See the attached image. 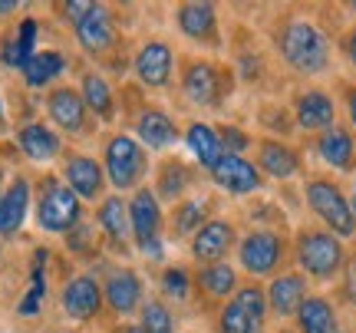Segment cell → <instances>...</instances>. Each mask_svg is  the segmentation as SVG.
Returning <instances> with one entry per match:
<instances>
[{"label":"cell","instance_id":"6da1fadb","mask_svg":"<svg viewBox=\"0 0 356 333\" xmlns=\"http://www.w3.org/2000/svg\"><path fill=\"white\" fill-rule=\"evenodd\" d=\"M277 43L284 60L304 76H317L330 63V40L310 20H287L280 26Z\"/></svg>","mask_w":356,"mask_h":333},{"label":"cell","instance_id":"7a4b0ae2","mask_svg":"<svg viewBox=\"0 0 356 333\" xmlns=\"http://www.w3.org/2000/svg\"><path fill=\"white\" fill-rule=\"evenodd\" d=\"M37 225L47 234H70L83 221V202L66 188V181L60 175H43L37 185Z\"/></svg>","mask_w":356,"mask_h":333},{"label":"cell","instance_id":"3957f363","mask_svg":"<svg viewBox=\"0 0 356 333\" xmlns=\"http://www.w3.org/2000/svg\"><path fill=\"white\" fill-rule=\"evenodd\" d=\"M102 172H106V181L113 185L115 192L142 188V179H145V172H149V155H145V149L139 145V139L119 132L113 139H106Z\"/></svg>","mask_w":356,"mask_h":333},{"label":"cell","instance_id":"277c9868","mask_svg":"<svg viewBox=\"0 0 356 333\" xmlns=\"http://www.w3.org/2000/svg\"><path fill=\"white\" fill-rule=\"evenodd\" d=\"M66 20L73 24L76 43L92 56H102L115 47V24L113 13L106 10L102 3H89V0H70L63 3Z\"/></svg>","mask_w":356,"mask_h":333},{"label":"cell","instance_id":"5b68a950","mask_svg":"<svg viewBox=\"0 0 356 333\" xmlns=\"http://www.w3.org/2000/svg\"><path fill=\"white\" fill-rule=\"evenodd\" d=\"M129 205V234L139 247L142 257L149 261H162L165 247H162V205L152 188H136Z\"/></svg>","mask_w":356,"mask_h":333},{"label":"cell","instance_id":"8992f818","mask_svg":"<svg viewBox=\"0 0 356 333\" xmlns=\"http://www.w3.org/2000/svg\"><path fill=\"white\" fill-rule=\"evenodd\" d=\"M346 261V251L340 238L330 231H300L297 234V264L317 277V281H330L340 274Z\"/></svg>","mask_w":356,"mask_h":333},{"label":"cell","instance_id":"52a82bcc","mask_svg":"<svg viewBox=\"0 0 356 333\" xmlns=\"http://www.w3.org/2000/svg\"><path fill=\"white\" fill-rule=\"evenodd\" d=\"M307 205L314 208V215L330 228V234H337V238H353L356 234V218L350 211V198L333 181L327 179L307 181Z\"/></svg>","mask_w":356,"mask_h":333},{"label":"cell","instance_id":"ba28073f","mask_svg":"<svg viewBox=\"0 0 356 333\" xmlns=\"http://www.w3.org/2000/svg\"><path fill=\"white\" fill-rule=\"evenodd\" d=\"M267 317V297L257 284L238 287L231 300L221 307L218 333H261Z\"/></svg>","mask_w":356,"mask_h":333},{"label":"cell","instance_id":"9c48e42d","mask_svg":"<svg viewBox=\"0 0 356 333\" xmlns=\"http://www.w3.org/2000/svg\"><path fill=\"white\" fill-rule=\"evenodd\" d=\"M60 307L70 320L86 323L102 310V284L92 274H76L60 291Z\"/></svg>","mask_w":356,"mask_h":333},{"label":"cell","instance_id":"30bf717a","mask_svg":"<svg viewBox=\"0 0 356 333\" xmlns=\"http://www.w3.org/2000/svg\"><path fill=\"white\" fill-rule=\"evenodd\" d=\"M60 179L66 181V188L76 195L79 202H96L106 188V172L102 165L92 159V155L83 152H70L63 159V175Z\"/></svg>","mask_w":356,"mask_h":333},{"label":"cell","instance_id":"8fae6325","mask_svg":"<svg viewBox=\"0 0 356 333\" xmlns=\"http://www.w3.org/2000/svg\"><path fill=\"white\" fill-rule=\"evenodd\" d=\"M284 257V238L274 231H251L238 247V261L248 274H270Z\"/></svg>","mask_w":356,"mask_h":333},{"label":"cell","instance_id":"7c38bea8","mask_svg":"<svg viewBox=\"0 0 356 333\" xmlns=\"http://www.w3.org/2000/svg\"><path fill=\"white\" fill-rule=\"evenodd\" d=\"M30 205H33V185H30L26 175H17L0 192V238H17L20 234L26 215H30Z\"/></svg>","mask_w":356,"mask_h":333},{"label":"cell","instance_id":"4fadbf2b","mask_svg":"<svg viewBox=\"0 0 356 333\" xmlns=\"http://www.w3.org/2000/svg\"><path fill=\"white\" fill-rule=\"evenodd\" d=\"M47 115L50 122L66 136H83L86 132V103L79 90L73 86H56L47 96Z\"/></svg>","mask_w":356,"mask_h":333},{"label":"cell","instance_id":"5bb4252c","mask_svg":"<svg viewBox=\"0 0 356 333\" xmlns=\"http://www.w3.org/2000/svg\"><path fill=\"white\" fill-rule=\"evenodd\" d=\"M102 304H109L113 314L126 317L142 307V277L132 268H115L102 281Z\"/></svg>","mask_w":356,"mask_h":333},{"label":"cell","instance_id":"9a60e30c","mask_svg":"<svg viewBox=\"0 0 356 333\" xmlns=\"http://www.w3.org/2000/svg\"><path fill=\"white\" fill-rule=\"evenodd\" d=\"M172 66H175V53L168 43L162 40H149V43H142L139 53H136V60H132V70H136V76L139 83L145 86H165L168 79H172Z\"/></svg>","mask_w":356,"mask_h":333},{"label":"cell","instance_id":"2e32d148","mask_svg":"<svg viewBox=\"0 0 356 333\" xmlns=\"http://www.w3.org/2000/svg\"><path fill=\"white\" fill-rule=\"evenodd\" d=\"M17 149L30 159V162H53L56 155L63 152V139L50 122H37L30 119L17 129Z\"/></svg>","mask_w":356,"mask_h":333},{"label":"cell","instance_id":"e0dca14e","mask_svg":"<svg viewBox=\"0 0 356 333\" xmlns=\"http://www.w3.org/2000/svg\"><path fill=\"white\" fill-rule=\"evenodd\" d=\"M211 179L215 185H221L231 195H248L261 188V172H257L244 155H221V162L211 168Z\"/></svg>","mask_w":356,"mask_h":333},{"label":"cell","instance_id":"ac0fdd59","mask_svg":"<svg viewBox=\"0 0 356 333\" xmlns=\"http://www.w3.org/2000/svg\"><path fill=\"white\" fill-rule=\"evenodd\" d=\"M221 86H225V79H221L215 63H191L181 76V90L188 96V103L195 106H218Z\"/></svg>","mask_w":356,"mask_h":333},{"label":"cell","instance_id":"d6986e66","mask_svg":"<svg viewBox=\"0 0 356 333\" xmlns=\"http://www.w3.org/2000/svg\"><path fill=\"white\" fill-rule=\"evenodd\" d=\"M293 115H297V126L307 132H327L337 119V106L323 90H307L297 96Z\"/></svg>","mask_w":356,"mask_h":333},{"label":"cell","instance_id":"ffe728a7","mask_svg":"<svg viewBox=\"0 0 356 333\" xmlns=\"http://www.w3.org/2000/svg\"><path fill=\"white\" fill-rule=\"evenodd\" d=\"M37 33H40V24L33 17H24L20 26H17V33L0 43V63L7 66V70H20L24 73V66L37 53Z\"/></svg>","mask_w":356,"mask_h":333},{"label":"cell","instance_id":"44dd1931","mask_svg":"<svg viewBox=\"0 0 356 333\" xmlns=\"http://www.w3.org/2000/svg\"><path fill=\"white\" fill-rule=\"evenodd\" d=\"M231 241H234V225L231 221H204L202 228L195 231V241H191V254L198 261L215 264L228 254Z\"/></svg>","mask_w":356,"mask_h":333},{"label":"cell","instance_id":"7402d4cb","mask_svg":"<svg viewBox=\"0 0 356 333\" xmlns=\"http://www.w3.org/2000/svg\"><path fill=\"white\" fill-rule=\"evenodd\" d=\"M264 297H267V307L274 310L277 317H291L307 300V281L300 274H280V277L270 281Z\"/></svg>","mask_w":356,"mask_h":333},{"label":"cell","instance_id":"603a6c76","mask_svg":"<svg viewBox=\"0 0 356 333\" xmlns=\"http://www.w3.org/2000/svg\"><path fill=\"white\" fill-rule=\"evenodd\" d=\"M136 136H139L142 149H168L178 139V129L172 122V115L162 109H145L136 119Z\"/></svg>","mask_w":356,"mask_h":333},{"label":"cell","instance_id":"cb8c5ba5","mask_svg":"<svg viewBox=\"0 0 356 333\" xmlns=\"http://www.w3.org/2000/svg\"><path fill=\"white\" fill-rule=\"evenodd\" d=\"M178 17V26H181V33L191 40H215V30H218V17H215V7L211 3H202V0H195V3H181L175 10Z\"/></svg>","mask_w":356,"mask_h":333},{"label":"cell","instance_id":"d4e9b609","mask_svg":"<svg viewBox=\"0 0 356 333\" xmlns=\"http://www.w3.org/2000/svg\"><path fill=\"white\" fill-rule=\"evenodd\" d=\"M66 73V56L60 50H37L33 53V60L24 66V83L30 90H43V86H50L53 79H60Z\"/></svg>","mask_w":356,"mask_h":333},{"label":"cell","instance_id":"484cf974","mask_svg":"<svg viewBox=\"0 0 356 333\" xmlns=\"http://www.w3.org/2000/svg\"><path fill=\"white\" fill-rule=\"evenodd\" d=\"M297 323H300V333H343L327 297H307L297 307Z\"/></svg>","mask_w":356,"mask_h":333},{"label":"cell","instance_id":"4316f807","mask_svg":"<svg viewBox=\"0 0 356 333\" xmlns=\"http://www.w3.org/2000/svg\"><path fill=\"white\" fill-rule=\"evenodd\" d=\"M320 159L333 168H350L356 159V142L343 126H330L327 132H320Z\"/></svg>","mask_w":356,"mask_h":333},{"label":"cell","instance_id":"83f0119b","mask_svg":"<svg viewBox=\"0 0 356 333\" xmlns=\"http://www.w3.org/2000/svg\"><path fill=\"white\" fill-rule=\"evenodd\" d=\"M96 225H99V231L113 244H126V238H129V205L119 198V195L102 198L99 208H96Z\"/></svg>","mask_w":356,"mask_h":333},{"label":"cell","instance_id":"f1b7e54d","mask_svg":"<svg viewBox=\"0 0 356 333\" xmlns=\"http://www.w3.org/2000/svg\"><path fill=\"white\" fill-rule=\"evenodd\" d=\"M185 142H188L191 155L202 162L204 168H215L225 155V145H221V136L208 122H191L188 132H185Z\"/></svg>","mask_w":356,"mask_h":333},{"label":"cell","instance_id":"f546056e","mask_svg":"<svg viewBox=\"0 0 356 333\" xmlns=\"http://www.w3.org/2000/svg\"><path fill=\"white\" fill-rule=\"evenodd\" d=\"M79 96L86 103V113H96L99 119H109L115 109V96H113V86L106 83V76H99L96 70L83 73L79 79Z\"/></svg>","mask_w":356,"mask_h":333},{"label":"cell","instance_id":"4dcf8cb0","mask_svg":"<svg viewBox=\"0 0 356 333\" xmlns=\"http://www.w3.org/2000/svg\"><path fill=\"white\" fill-rule=\"evenodd\" d=\"M47 257L50 251L47 247H37L33 251V264H30V287H26L24 300L17 304V314L20 317H37L40 307H43V297H47Z\"/></svg>","mask_w":356,"mask_h":333},{"label":"cell","instance_id":"1f68e13d","mask_svg":"<svg viewBox=\"0 0 356 333\" xmlns=\"http://www.w3.org/2000/svg\"><path fill=\"white\" fill-rule=\"evenodd\" d=\"M261 168L270 179H293L300 168V159L284 142H261Z\"/></svg>","mask_w":356,"mask_h":333},{"label":"cell","instance_id":"d6a6232c","mask_svg":"<svg viewBox=\"0 0 356 333\" xmlns=\"http://www.w3.org/2000/svg\"><path fill=\"white\" fill-rule=\"evenodd\" d=\"M234 268L225 264V261H215V264H204L202 274H198V284L204 287V294L211 297H228L234 294Z\"/></svg>","mask_w":356,"mask_h":333},{"label":"cell","instance_id":"836d02e7","mask_svg":"<svg viewBox=\"0 0 356 333\" xmlns=\"http://www.w3.org/2000/svg\"><path fill=\"white\" fill-rule=\"evenodd\" d=\"M139 330L142 333H175L172 310L162 300H145L142 304V317H139Z\"/></svg>","mask_w":356,"mask_h":333},{"label":"cell","instance_id":"e575fe53","mask_svg":"<svg viewBox=\"0 0 356 333\" xmlns=\"http://www.w3.org/2000/svg\"><path fill=\"white\" fill-rule=\"evenodd\" d=\"M204 215H208V202L204 198H188L175 208V231L178 234H191L204 225Z\"/></svg>","mask_w":356,"mask_h":333},{"label":"cell","instance_id":"d590c367","mask_svg":"<svg viewBox=\"0 0 356 333\" xmlns=\"http://www.w3.org/2000/svg\"><path fill=\"white\" fill-rule=\"evenodd\" d=\"M185 185H188V172L185 165H178V162H168L162 168V175H159V192L162 198H178V195L185 192Z\"/></svg>","mask_w":356,"mask_h":333},{"label":"cell","instance_id":"8d00e7d4","mask_svg":"<svg viewBox=\"0 0 356 333\" xmlns=\"http://www.w3.org/2000/svg\"><path fill=\"white\" fill-rule=\"evenodd\" d=\"M191 291V281H188V270L185 268H168L162 274V294L168 300H185Z\"/></svg>","mask_w":356,"mask_h":333},{"label":"cell","instance_id":"74e56055","mask_svg":"<svg viewBox=\"0 0 356 333\" xmlns=\"http://www.w3.org/2000/svg\"><path fill=\"white\" fill-rule=\"evenodd\" d=\"M221 145H225V152L228 155H241L248 145H251V139L244 136L241 129H234V126H225L221 129Z\"/></svg>","mask_w":356,"mask_h":333},{"label":"cell","instance_id":"f35d334b","mask_svg":"<svg viewBox=\"0 0 356 333\" xmlns=\"http://www.w3.org/2000/svg\"><path fill=\"white\" fill-rule=\"evenodd\" d=\"M89 241H92V228H89V225H83V221H79L76 228L66 234V247H70V251H86Z\"/></svg>","mask_w":356,"mask_h":333},{"label":"cell","instance_id":"ab89813d","mask_svg":"<svg viewBox=\"0 0 356 333\" xmlns=\"http://www.w3.org/2000/svg\"><path fill=\"white\" fill-rule=\"evenodd\" d=\"M343 291H346V300L356 307V257L346 264V281H343Z\"/></svg>","mask_w":356,"mask_h":333},{"label":"cell","instance_id":"60d3db41","mask_svg":"<svg viewBox=\"0 0 356 333\" xmlns=\"http://www.w3.org/2000/svg\"><path fill=\"white\" fill-rule=\"evenodd\" d=\"M346 56H350V63L356 70V30H350V37H346Z\"/></svg>","mask_w":356,"mask_h":333},{"label":"cell","instance_id":"b9f144b4","mask_svg":"<svg viewBox=\"0 0 356 333\" xmlns=\"http://www.w3.org/2000/svg\"><path fill=\"white\" fill-rule=\"evenodd\" d=\"M346 106H350V119H353V126H356V90H350V96H346Z\"/></svg>","mask_w":356,"mask_h":333},{"label":"cell","instance_id":"7bdbcfd3","mask_svg":"<svg viewBox=\"0 0 356 333\" xmlns=\"http://www.w3.org/2000/svg\"><path fill=\"white\" fill-rule=\"evenodd\" d=\"M7 13H17V3L13 0H0V17H7Z\"/></svg>","mask_w":356,"mask_h":333},{"label":"cell","instance_id":"ee69618b","mask_svg":"<svg viewBox=\"0 0 356 333\" xmlns=\"http://www.w3.org/2000/svg\"><path fill=\"white\" fill-rule=\"evenodd\" d=\"M7 129V109H3V99H0V132Z\"/></svg>","mask_w":356,"mask_h":333},{"label":"cell","instance_id":"f6af8a7d","mask_svg":"<svg viewBox=\"0 0 356 333\" xmlns=\"http://www.w3.org/2000/svg\"><path fill=\"white\" fill-rule=\"evenodd\" d=\"M115 333H142V330H139V323H136V327H119Z\"/></svg>","mask_w":356,"mask_h":333},{"label":"cell","instance_id":"bcb514c9","mask_svg":"<svg viewBox=\"0 0 356 333\" xmlns=\"http://www.w3.org/2000/svg\"><path fill=\"white\" fill-rule=\"evenodd\" d=\"M0 192H3V162H0Z\"/></svg>","mask_w":356,"mask_h":333},{"label":"cell","instance_id":"7dc6e473","mask_svg":"<svg viewBox=\"0 0 356 333\" xmlns=\"http://www.w3.org/2000/svg\"><path fill=\"white\" fill-rule=\"evenodd\" d=\"M280 333H291V330H280Z\"/></svg>","mask_w":356,"mask_h":333},{"label":"cell","instance_id":"c3c4849f","mask_svg":"<svg viewBox=\"0 0 356 333\" xmlns=\"http://www.w3.org/2000/svg\"><path fill=\"white\" fill-rule=\"evenodd\" d=\"M353 10H356V3H353Z\"/></svg>","mask_w":356,"mask_h":333}]
</instances>
